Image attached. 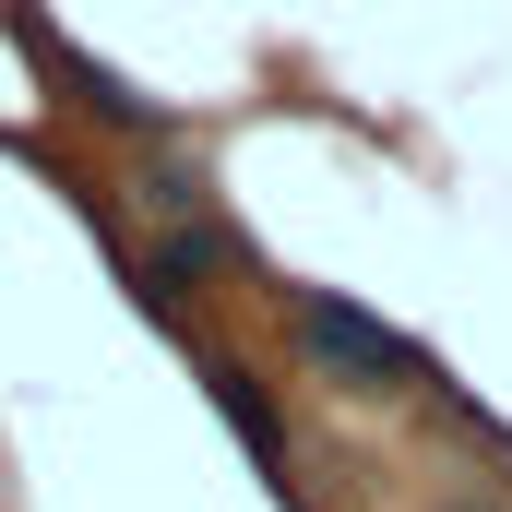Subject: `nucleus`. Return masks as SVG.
I'll return each instance as SVG.
<instances>
[{"label":"nucleus","mask_w":512,"mask_h":512,"mask_svg":"<svg viewBox=\"0 0 512 512\" xmlns=\"http://www.w3.org/2000/svg\"><path fill=\"white\" fill-rule=\"evenodd\" d=\"M203 382H215V417H227V429H239V441L262 453V477H286V429H274V405L251 393V370H227V358H203Z\"/></svg>","instance_id":"f03ea898"},{"label":"nucleus","mask_w":512,"mask_h":512,"mask_svg":"<svg viewBox=\"0 0 512 512\" xmlns=\"http://www.w3.org/2000/svg\"><path fill=\"white\" fill-rule=\"evenodd\" d=\"M286 322H298V346H310L346 393H417V382H429V358H417L393 322L346 310V298H322V286H298V298H286Z\"/></svg>","instance_id":"f257e3e1"},{"label":"nucleus","mask_w":512,"mask_h":512,"mask_svg":"<svg viewBox=\"0 0 512 512\" xmlns=\"http://www.w3.org/2000/svg\"><path fill=\"white\" fill-rule=\"evenodd\" d=\"M453 512H465V501H453Z\"/></svg>","instance_id":"7ed1b4c3"}]
</instances>
